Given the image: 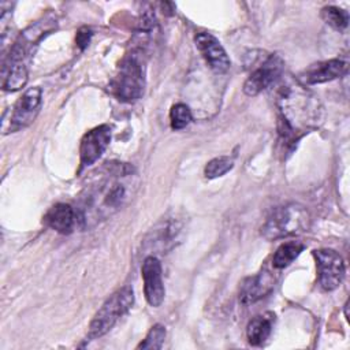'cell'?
Wrapping results in <instances>:
<instances>
[{
    "instance_id": "1",
    "label": "cell",
    "mask_w": 350,
    "mask_h": 350,
    "mask_svg": "<svg viewBox=\"0 0 350 350\" xmlns=\"http://www.w3.org/2000/svg\"><path fill=\"white\" fill-rule=\"evenodd\" d=\"M137 185L133 167L107 163L81 194L77 208L79 226L93 227L119 212L133 198Z\"/></svg>"
},
{
    "instance_id": "2",
    "label": "cell",
    "mask_w": 350,
    "mask_h": 350,
    "mask_svg": "<svg viewBox=\"0 0 350 350\" xmlns=\"http://www.w3.org/2000/svg\"><path fill=\"white\" fill-rule=\"evenodd\" d=\"M276 103L279 108V135L286 146H294L302 134L317 124L321 112L320 103L299 83L283 85Z\"/></svg>"
},
{
    "instance_id": "3",
    "label": "cell",
    "mask_w": 350,
    "mask_h": 350,
    "mask_svg": "<svg viewBox=\"0 0 350 350\" xmlns=\"http://www.w3.org/2000/svg\"><path fill=\"white\" fill-rule=\"evenodd\" d=\"M145 59L141 49H133L120 62L116 75L111 82V92L118 100L133 103L144 94Z\"/></svg>"
},
{
    "instance_id": "4",
    "label": "cell",
    "mask_w": 350,
    "mask_h": 350,
    "mask_svg": "<svg viewBox=\"0 0 350 350\" xmlns=\"http://www.w3.org/2000/svg\"><path fill=\"white\" fill-rule=\"evenodd\" d=\"M310 215L299 204H286L276 206L261 227V235L268 239H280L308 231Z\"/></svg>"
},
{
    "instance_id": "5",
    "label": "cell",
    "mask_w": 350,
    "mask_h": 350,
    "mask_svg": "<svg viewBox=\"0 0 350 350\" xmlns=\"http://www.w3.org/2000/svg\"><path fill=\"white\" fill-rule=\"evenodd\" d=\"M133 302L134 291L131 286H123L112 295H109V298L93 316L89 324L86 340H93L105 335L118 323V320L129 312V309L133 306Z\"/></svg>"
},
{
    "instance_id": "6",
    "label": "cell",
    "mask_w": 350,
    "mask_h": 350,
    "mask_svg": "<svg viewBox=\"0 0 350 350\" xmlns=\"http://www.w3.org/2000/svg\"><path fill=\"white\" fill-rule=\"evenodd\" d=\"M183 230L185 221L178 215L163 217L150 228V231L144 238V253L157 257V254H164L170 252L174 246H176L178 242H180Z\"/></svg>"
},
{
    "instance_id": "7",
    "label": "cell",
    "mask_w": 350,
    "mask_h": 350,
    "mask_svg": "<svg viewBox=\"0 0 350 350\" xmlns=\"http://www.w3.org/2000/svg\"><path fill=\"white\" fill-rule=\"evenodd\" d=\"M284 62L279 55L272 53L267 56L246 78L243 83V93L247 96H257L275 85L282 78Z\"/></svg>"
},
{
    "instance_id": "8",
    "label": "cell",
    "mask_w": 350,
    "mask_h": 350,
    "mask_svg": "<svg viewBox=\"0 0 350 350\" xmlns=\"http://www.w3.org/2000/svg\"><path fill=\"white\" fill-rule=\"evenodd\" d=\"M319 283L325 291L335 290L345 278V261L334 249L313 250Z\"/></svg>"
},
{
    "instance_id": "9",
    "label": "cell",
    "mask_w": 350,
    "mask_h": 350,
    "mask_svg": "<svg viewBox=\"0 0 350 350\" xmlns=\"http://www.w3.org/2000/svg\"><path fill=\"white\" fill-rule=\"evenodd\" d=\"M42 90L38 86L29 88L15 103L12 115L10 118V131H18L30 126L41 108Z\"/></svg>"
},
{
    "instance_id": "10",
    "label": "cell",
    "mask_w": 350,
    "mask_h": 350,
    "mask_svg": "<svg viewBox=\"0 0 350 350\" xmlns=\"http://www.w3.org/2000/svg\"><path fill=\"white\" fill-rule=\"evenodd\" d=\"M111 141V127L108 124H100L89 130L81 139L79 145V163L83 170L96 163Z\"/></svg>"
},
{
    "instance_id": "11",
    "label": "cell",
    "mask_w": 350,
    "mask_h": 350,
    "mask_svg": "<svg viewBox=\"0 0 350 350\" xmlns=\"http://www.w3.org/2000/svg\"><path fill=\"white\" fill-rule=\"evenodd\" d=\"M141 273L144 280V294L148 304L153 308H159L165 295V288L161 276V264L156 256H146L141 265Z\"/></svg>"
},
{
    "instance_id": "12",
    "label": "cell",
    "mask_w": 350,
    "mask_h": 350,
    "mask_svg": "<svg viewBox=\"0 0 350 350\" xmlns=\"http://www.w3.org/2000/svg\"><path fill=\"white\" fill-rule=\"evenodd\" d=\"M194 42L208 63V66L215 71V72H226L230 66V57L227 56V52L224 51L223 45L219 42V40L205 31L197 33L194 37Z\"/></svg>"
},
{
    "instance_id": "13",
    "label": "cell",
    "mask_w": 350,
    "mask_h": 350,
    "mask_svg": "<svg viewBox=\"0 0 350 350\" xmlns=\"http://www.w3.org/2000/svg\"><path fill=\"white\" fill-rule=\"evenodd\" d=\"M44 223L46 227L55 230L59 234H71L77 224H79L77 209L68 204H55L44 215Z\"/></svg>"
},
{
    "instance_id": "14",
    "label": "cell",
    "mask_w": 350,
    "mask_h": 350,
    "mask_svg": "<svg viewBox=\"0 0 350 350\" xmlns=\"http://www.w3.org/2000/svg\"><path fill=\"white\" fill-rule=\"evenodd\" d=\"M347 71V62L342 59H329L325 62H319L312 64L304 72V79L309 85L328 82L336 78H340Z\"/></svg>"
},
{
    "instance_id": "15",
    "label": "cell",
    "mask_w": 350,
    "mask_h": 350,
    "mask_svg": "<svg viewBox=\"0 0 350 350\" xmlns=\"http://www.w3.org/2000/svg\"><path fill=\"white\" fill-rule=\"evenodd\" d=\"M273 287V278L269 272L261 271L260 273L243 280L239 291V301L243 305L253 304L265 297Z\"/></svg>"
},
{
    "instance_id": "16",
    "label": "cell",
    "mask_w": 350,
    "mask_h": 350,
    "mask_svg": "<svg viewBox=\"0 0 350 350\" xmlns=\"http://www.w3.org/2000/svg\"><path fill=\"white\" fill-rule=\"evenodd\" d=\"M27 62L4 60L3 66V88L7 92L22 89L27 83Z\"/></svg>"
},
{
    "instance_id": "17",
    "label": "cell",
    "mask_w": 350,
    "mask_h": 350,
    "mask_svg": "<svg viewBox=\"0 0 350 350\" xmlns=\"http://www.w3.org/2000/svg\"><path fill=\"white\" fill-rule=\"evenodd\" d=\"M272 332V317L257 316L254 317L246 328V336L250 345L261 346L267 342Z\"/></svg>"
},
{
    "instance_id": "18",
    "label": "cell",
    "mask_w": 350,
    "mask_h": 350,
    "mask_svg": "<svg viewBox=\"0 0 350 350\" xmlns=\"http://www.w3.org/2000/svg\"><path fill=\"white\" fill-rule=\"evenodd\" d=\"M304 250V243L299 241H288L282 243L273 257H272V265L276 269H283L286 267H288Z\"/></svg>"
},
{
    "instance_id": "19",
    "label": "cell",
    "mask_w": 350,
    "mask_h": 350,
    "mask_svg": "<svg viewBox=\"0 0 350 350\" xmlns=\"http://www.w3.org/2000/svg\"><path fill=\"white\" fill-rule=\"evenodd\" d=\"M323 21L335 30H345L349 25V12L335 5H327L321 10Z\"/></svg>"
},
{
    "instance_id": "20",
    "label": "cell",
    "mask_w": 350,
    "mask_h": 350,
    "mask_svg": "<svg viewBox=\"0 0 350 350\" xmlns=\"http://www.w3.org/2000/svg\"><path fill=\"white\" fill-rule=\"evenodd\" d=\"M232 167H234L232 159H230V157H227V156H220V157L212 159V160L205 165L204 174H205L206 178L213 179V178L223 176V175L227 174Z\"/></svg>"
},
{
    "instance_id": "21",
    "label": "cell",
    "mask_w": 350,
    "mask_h": 350,
    "mask_svg": "<svg viewBox=\"0 0 350 350\" xmlns=\"http://www.w3.org/2000/svg\"><path fill=\"white\" fill-rule=\"evenodd\" d=\"M191 112L190 108L183 104V103H178L175 105H172L171 111H170V120H171V127L174 130H182L186 126H189V123L191 122Z\"/></svg>"
},
{
    "instance_id": "22",
    "label": "cell",
    "mask_w": 350,
    "mask_h": 350,
    "mask_svg": "<svg viewBox=\"0 0 350 350\" xmlns=\"http://www.w3.org/2000/svg\"><path fill=\"white\" fill-rule=\"evenodd\" d=\"M165 339V327L161 324H154L149 332L146 334L145 339L137 346V349H161Z\"/></svg>"
},
{
    "instance_id": "23",
    "label": "cell",
    "mask_w": 350,
    "mask_h": 350,
    "mask_svg": "<svg viewBox=\"0 0 350 350\" xmlns=\"http://www.w3.org/2000/svg\"><path fill=\"white\" fill-rule=\"evenodd\" d=\"M92 34L93 33H92V30L89 27H82V29L78 30L75 41H77V45L79 46V49H85L89 45Z\"/></svg>"
}]
</instances>
